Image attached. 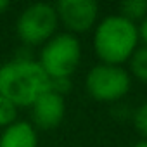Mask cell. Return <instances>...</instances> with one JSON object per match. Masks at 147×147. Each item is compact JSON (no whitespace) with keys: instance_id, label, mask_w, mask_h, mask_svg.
Segmentation results:
<instances>
[{"instance_id":"cell-9","label":"cell","mask_w":147,"mask_h":147,"mask_svg":"<svg viewBox=\"0 0 147 147\" xmlns=\"http://www.w3.org/2000/svg\"><path fill=\"white\" fill-rule=\"evenodd\" d=\"M126 71L135 80L147 83V47L145 45H138L137 50L131 54V57L128 59V69Z\"/></svg>"},{"instance_id":"cell-8","label":"cell","mask_w":147,"mask_h":147,"mask_svg":"<svg viewBox=\"0 0 147 147\" xmlns=\"http://www.w3.org/2000/svg\"><path fill=\"white\" fill-rule=\"evenodd\" d=\"M0 147H38L36 128L30 121L18 119L0 133Z\"/></svg>"},{"instance_id":"cell-13","label":"cell","mask_w":147,"mask_h":147,"mask_svg":"<svg viewBox=\"0 0 147 147\" xmlns=\"http://www.w3.org/2000/svg\"><path fill=\"white\" fill-rule=\"evenodd\" d=\"M137 28H138V38H140L142 45L147 47V18H145L140 24H137Z\"/></svg>"},{"instance_id":"cell-11","label":"cell","mask_w":147,"mask_h":147,"mask_svg":"<svg viewBox=\"0 0 147 147\" xmlns=\"http://www.w3.org/2000/svg\"><path fill=\"white\" fill-rule=\"evenodd\" d=\"M16 121H18V107L11 100L0 95V128L4 130Z\"/></svg>"},{"instance_id":"cell-6","label":"cell","mask_w":147,"mask_h":147,"mask_svg":"<svg viewBox=\"0 0 147 147\" xmlns=\"http://www.w3.org/2000/svg\"><path fill=\"white\" fill-rule=\"evenodd\" d=\"M54 7L59 26L75 36L88 33L99 23V5L94 0H61Z\"/></svg>"},{"instance_id":"cell-5","label":"cell","mask_w":147,"mask_h":147,"mask_svg":"<svg viewBox=\"0 0 147 147\" xmlns=\"http://www.w3.org/2000/svg\"><path fill=\"white\" fill-rule=\"evenodd\" d=\"M59 30L55 7L47 2L28 5L16 19V35L28 47H42Z\"/></svg>"},{"instance_id":"cell-1","label":"cell","mask_w":147,"mask_h":147,"mask_svg":"<svg viewBox=\"0 0 147 147\" xmlns=\"http://www.w3.org/2000/svg\"><path fill=\"white\" fill-rule=\"evenodd\" d=\"M47 90H50V78L33 57H16L0 66V95L18 109L31 107Z\"/></svg>"},{"instance_id":"cell-15","label":"cell","mask_w":147,"mask_h":147,"mask_svg":"<svg viewBox=\"0 0 147 147\" xmlns=\"http://www.w3.org/2000/svg\"><path fill=\"white\" fill-rule=\"evenodd\" d=\"M131 147H147V140H138V142H135Z\"/></svg>"},{"instance_id":"cell-3","label":"cell","mask_w":147,"mask_h":147,"mask_svg":"<svg viewBox=\"0 0 147 147\" xmlns=\"http://www.w3.org/2000/svg\"><path fill=\"white\" fill-rule=\"evenodd\" d=\"M38 64L45 71L50 82L71 80L82 62V43L80 38L71 33H55L47 43L42 45Z\"/></svg>"},{"instance_id":"cell-4","label":"cell","mask_w":147,"mask_h":147,"mask_svg":"<svg viewBox=\"0 0 147 147\" xmlns=\"http://www.w3.org/2000/svg\"><path fill=\"white\" fill-rule=\"evenodd\" d=\"M85 88L97 102H119L131 88V76L125 66H113L99 62L85 76Z\"/></svg>"},{"instance_id":"cell-2","label":"cell","mask_w":147,"mask_h":147,"mask_svg":"<svg viewBox=\"0 0 147 147\" xmlns=\"http://www.w3.org/2000/svg\"><path fill=\"white\" fill-rule=\"evenodd\" d=\"M140 45L138 28L119 14L106 16L94 28V52L104 64L123 66Z\"/></svg>"},{"instance_id":"cell-10","label":"cell","mask_w":147,"mask_h":147,"mask_svg":"<svg viewBox=\"0 0 147 147\" xmlns=\"http://www.w3.org/2000/svg\"><path fill=\"white\" fill-rule=\"evenodd\" d=\"M118 14L133 24H140L147 18V2L145 0H128V2H121L118 7Z\"/></svg>"},{"instance_id":"cell-7","label":"cell","mask_w":147,"mask_h":147,"mask_svg":"<svg viewBox=\"0 0 147 147\" xmlns=\"http://www.w3.org/2000/svg\"><path fill=\"white\" fill-rule=\"evenodd\" d=\"M31 125L36 130H54L57 128L66 116V100L64 95L54 92L52 88L40 95L35 104L30 107Z\"/></svg>"},{"instance_id":"cell-12","label":"cell","mask_w":147,"mask_h":147,"mask_svg":"<svg viewBox=\"0 0 147 147\" xmlns=\"http://www.w3.org/2000/svg\"><path fill=\"white\" fill-rule=\"evenodd\" d=\"M133 126L142 135V140H147V102L140 104L133 111Z\"/></svg>"},{"instance_id":"cell-14","label":"cell","mask_w":147,"mask_h":147,"mask_svg":"<svg viewBox=\"0 0 147 147\" xmlns=\"http://www.w3.org/2000/svg\"><path fill=\"white\" fill-rule=\"evenodd\" d=\"M11 7V4H9V0H0V14H4L7 9Z\"/></svg>"}]
</instances>
